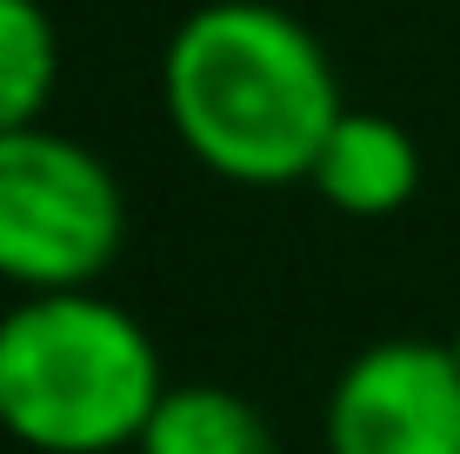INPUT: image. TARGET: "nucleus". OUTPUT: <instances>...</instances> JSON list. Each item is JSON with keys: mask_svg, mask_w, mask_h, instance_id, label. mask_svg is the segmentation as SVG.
I'll return each mask as SVG.
<instances>
[{"mask_svg": "<svg viewBox=\"0 0 460 454\" xmlns=\"http://www.w3.org/2000/svg\"><path fill=\"white\" fill-rule=\"evenodd\" d=\"M161 114L214 181L294 187L347 114V93L321 34L288 7L208 0L161 47Z\"/></svg>", "mask_w": 460, "mask_h": 454, "instance_id": "1", "label": "nucleus"}, {"mask_svg": "<svg viewBox=\"0 0 460 454\" xmlns=\"http://www.w3.org/2000/svg\"><path fill=\"white\" fill-rule=\"evenodd\" d=\"M167 374L134 307L93 288L21 294L0 315V434L34 454H120L161 408Z\"/></svg>", "mask_w": 460, "mask_h": 454, "instance_id": "2", "label": "nucleus"}, {"mask_svg": "<svg viewBox=\"0 0 460 454\" xmlns=\"http://www.w3.org/2000/svg\"><path fill=\"white\" fill-rule=\"evenodd\" d=\"M127 247L114 167L74 134H0V280L21 294L93 288Z\"/></svg>", "mask_w": 460, "mask_h": 454, "instance_id": "3", "label": "nucleus"}, {"mask_svg": "<svg viewBox=\"0 0 460 454\" xmlns=\"http://www.w3.org/2000/svg\"><path fill=\"white\" fill-rule=\"evenodd\" d=\"M327 454H460V361L447 341L387 334L334 374L321 408Z\"/></svg>", "mask_w": 460, "mask_h": 454, "instance_id": "4", "label": "nucleus"}, {"mask_svg": "<svg viewBox=\"0 0 460 454\" xmlns=\"http://www.w3.org/2000/svg\"><path fill=\"white\" fill-rule=\"evenodd\" d=\"M300 187H314L321 208L347 214V221H387V214H401L420 194V147L394 114L347 107L327 128Z\"/></svg>", "mask_w": 460, "mask_h": 454, "instance_id": "5", "label": "nucleus"}, {"mask_svg": "<svg viewBox=\"0 0 460 454\" xmlns=\"http://www.w3.org/2000/svg\"><path fill=\"white\" fill-rule=\"evenodd\" d=\"M134 454H280V441L247 395L220 381H187L161 395Z\"/></svg>", "mask_w": 460, "mask_h": 454, "instance_id": "6", "label": "nucleus"}, {"mask_svg": "<svg viewBox=\"0 0 460 454\" xmlns=\"http://www.w3.org/2000/svg\"><path fill=\"white\" fill-rule=\"evenodd\" d=\"M60 87V34L40 0H0V134L47 120Z\"/></svg>", "mask_w": 460, "mask_h": 454, "instance_id": "7", "label": "nucleus"}, {"mask_svg": "<svg viewBox=\"0 0 460 454\" xmlns=\"http://www.w3.org/2000/svg\"><path fill=\"white\" fill-rule=\"evenodd\" d=\"M447 348H454V361H460V327H454V341H447Z\"/></svg>", "mask_w": 460, "mask_h": 454, "instance_id": "8", "label": "nucleus"}]
</instances>
